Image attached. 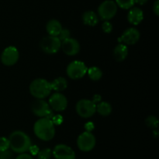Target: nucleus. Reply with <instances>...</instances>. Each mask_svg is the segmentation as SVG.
<instances>
[{"label": "nucleus", "mask_w": 159, "mask_h": 159, "mask_svg": "<svg viewBox=\"0 0 159 159\" xmlns=\"http://www.w3.org/2000/svg\"><path fill=\"white\" fill-rule=\"evenodd\" d=\"M8 139L9 141V148L17 154L26 153V151H30L32 146L30 137L21 130L12 132Z\"/></svg>", "instance_id": "f257e3e1"}, {"label": "nucleus", "mask_w": 159, "mask_h": 159, "mask_svg": "<svg viewBox=\"0 0 159 159\" xmlns=\"http://www.w3.org/2000/svg\"><path fill=\"white\" fill-rule=\"evenodd\" d=\"M34 132L37 137L43 141L51 140L55 136V126L51 118H39L34 125Z\"/></svg>", "instance_id": "f03ea898"}, {"label": "nucleus", "mask_w": 159, "mask_h": 159, "mask_svg": "<svg viewBox=\"0 0 159 159\" xmlns=\"http://www.w3.org/2000/svg\"><path fill=\"white\" fill-rule=\"evenodd\" d=\"M29 90L33 97L37 99H43L49 96L52 89L49 81L43 78H37L31 82Z\"/></svg>", "instance_id": "7ed1b4c3"}, {"label": "nucleus", "mask_w": 159, "mask_h": 159, "mask_svg": "<svg viewBox=\"0 0 159 159\" xmlns=\"http://www.w3.org/2000/svg\"><path fill=\"white\" fill-rule=\"evenodd\" d=\"M116 2L113 0H106L102 2L98 7V15L101 20L109 21L116 16L117 12Z\"/></svg>", "instance_id": "20e7f679"}, {"label": "nucleus", "mask_w": 159, "mask_h": 159, "mask_svg": "<svg viewBox=\"0 0 159 159\" xmlns=\"http://www.w3.org/2000/svg\"><path fill=\"white\" fill-rule=\"evenodd\" d=\"M86 65L83 62L75 60L70 62L66 68V73L71 80H79L85 76L87 73Z\"/></svg>", "instance_id": "39448f33"}, {"label": "nucleus", "mask_w": 159, "mask_h": 159, "mask_svg": "<svg viewBox=\"0 0 159 159\" xmlns=\"http://www.w3.org/2000/svg\"><path fill=\"white\" fill-rule=\"evenodd\" d=\"M75 110L78 115L82 118H90L96 112V104L92 100L81 99L76 104Z\"/></svg>", "instance_id": "423d86ee"}, {"label": "nucleus", "mask_w": 159, "mask_h": 159, "mask_svg": "<svg viewBox=\"0 0 159 159\" xmlns=\"http://www.w3.org/2000/svg\"><path fill=\"white\" fill-rule=\"evenodd\" d=\"M40 48L44 53L53 55L57 53L61 46V41L57 37L48 35L43 37L40 43Z\"/></svg>", "instance_id": "0eeeda50"}, {"label": "nucleus", "mask_w": 159, "mask_h": 159, "mask_svg": "<svg viewBox=\"0 0 159 159\" xmlns=\"http://www.w3.org/2000/svg\"><path fill=\"white\" fill-rule=\"evenodd\" d=\"M96 137L91 132L85 131L81 133L77 139V146L83 152L91 151L96 146Z\"/></svg>", "instance_id": "6e6552de"}, {"label": "nucleus", "mask_w": 159, "mask_h": 159, "mask_svg": "<svg viewBox=\"0 0 159 159\" xmlns=\"http://www.w3.org/2000/svg\"><path fill=\"white\" fill-rule=\"evenodd\" d=\"M20 58V52L16 47L8 46L5 48L1 54V62L6 66L13 65L18 62Z\"/></svg>", "instance_id": "1a4fd4ad"}, {"label": "nucleus", "mask_w": 159, "mask_h": 159, "mask_svg": "<svg viewBox=\"0 0 159 159\" xmlns=\"http://www.w3.org/2000/svg\"><path fill=\"white\" fill-rule=\"evenodd\" d=\"M48 104L53 110L56 112H63L68 107V99L61 92H56L50 97Z\"/></svg>", "instance_id": "9d476101"}, {"label": "nucleus", "mask_w": 159, "mask_h": 159, "mask_svg": "<svg viewBox=\"0 0 159 159\" xmlns=\"http://www.w3.org/2000/svg\"><path fill=\"white\" fill-rule=\"evenodd\" d=\"M31 111L37 116L48 118L51 114L49 104L43 99H36L31 104Z\"/></svg>", "instance_id": "9b49d317"}, {"label": "nucleus", "mask_w": 159, "mask_h": 159, "mask_svg": "<svg viewBox=\"0 0 159 159\" xmlns=\"http://www.w3.org/2000/svg\"><path fill=\"white\" fill-rule=\"evenodd\" d=\"M52 154L55 159H75V152L71 147L66 144L56 145L52 151Z\"/></svg>", "instance_id": "f8f14e48"}, {"label": "nucleus", "mask_w": 159, "mask_h": 159, "mask_svg": "<svg viewBox=\"0 0 159 159\" xmlns=\"http://www.w3.org/2000/svg\"><path fill=\"white\" fill-rule=\"evenodd\" d=\"M61 48L67 55L74 56L80 51V44L79 41L70 37L61 41Z\"/></svg>", "instance_id": "ddd939ff"}, {"label": "nucleus", "mask_w": 159, "mask_h": 159, "mask_svg": "<svg viewBox=\"0 0 159 159\" xmlns=\"http://www.w3.org/2000/svg\"><path fill=\"white\" fill-rule=\"evenodd\" d=\"M141 37V34L137 28L130 27L124 31L120 39L124 45H133L138 42Z\"/></svg>", "instance_id": "4468645a"}, {"label": "nucleus", "mask_w": 159, "mask_h": 159, "mask_svg": "<svg viewBox=\"0 0 159 159\" xmlns=\"http://www.w3.org/2000/svg\"><path fill=\"white\" fill-rule=\"evenodd\" d=\"M127 20L128 22L132 25L140 24L144 20V12L142 9L139 7H132L129 10L127 14Z\"/></svg>", "instance_id": "2eb2a0df"}, {"label": "nucleus", "mask_w": 159, "mask_h": 159, "mask_svg": "<svg viewBox=\"0 0 159 159\" xmlns=\"http://www.w3.org/2000/svg\"><path fill=\"white\" fill-rule=\"evenodd\" d=\"M113 58L116 62H123L128 55V48L124 44H118L113 51Z\"/></svg>", "instance_id": "dca6fc26"}, {"label": "nucleus", "mask_w": 159, "mask_h": 159, "mask_svg": "<svg viewBox=\"0 0 159 159\" xmlns=\"http://www.w3.org/2000/svg\"><path fill=\"white\" fill-rule=\"evenodd\" d=\"M62 29H63V27H62L61 23L57 20L52 19L47 23L46 31L49 35L57 37Z\"/></svg>", "instance_id": "f3484780"}, {"label": "nucleus", "mask_w": 159, "mask_h": 159, "mask_svg": "<svg viewBox=\"0 0 159 159\" xmlns=\"http://www.w3.org/2000/svg\"><path fill=\"white\" fill-rule=\"evenodd\" d=\"M82 18L84 24L87 26H95L99 23V17L94 11H86L82 14Z\"/></svg>", "instance_id": "a211bd4d"}, {"label": "nucleus", "mask_w": 159, "mask_h": 159, "mask_svg": "<svg viewBox=\"0 0 159 159\" xmlns=\"http://www.w3.org/2000/svg\"><path fill=\"white\" fill-rule=\"evenodd\" d=\"M50 83H51V89L56 92L64 91L68 87V81L62 76L55 78Z\"/></svg>", "instance_id": "6ab92c4d"}, {"label": "nucleus", "mask_w": 159, "mask_h": 159, "mask_svg": "<svg viewBox=\"0 0 159 159\" xmlns=\"http://www.w3.org/2000/svg\"><path fill=\"white\" fill-rule=\"evenodd\" d=\"M112 110L113 108H112L111 104L107 101H101L96 104V112L103 117L110 115L111 114Z\"/></svg>", "instance_id": "aec40b11"}, {"label": "nucleus", "mask_w": 159, "mask_h": 159, "mask_svg": "<svg viewBox=\"0 0 159 159\" xmlns=\"http://www.w3.org/2000/svg\"><path fill=\"white\" fill-rule=\"evenodd\" d=\"M87 74L89 75V77L93 81H98L102 78V72L99 67L97 66H91L87 70Z\"/></svg>", "instance_id": "412c9836"}, {"label": "nucleus", "mask_w": 159, "mask_h": 159, "mask_svg": "<svg viewBox=\"0 0 159 159\" xmlns=\"http://www.w3.org/2000/svg\"><path fill=\"white\" fill-rule=\"evenodd\" d=\"M116 6L123 9H130L134 5V0H116Z\"/></svg>", "instance_id": "4be33fe9"}, {"label": "nucleus", "mask_w": 159, "mask_h": 159, "mask_svg": "<svg viewBox=\"0 0 159 159\" xmlns=\"http://www.w3.org/2000/svg\"><path fill=\"white\" fill-rule=\"evenodd\" d=\"M51 155H52V151L50 148H44L38 151L37 159H51Z\"/></svg>", "instance_id": "5701e85b"}, {"label": "nucleus", "mask_w": 159, "mask_h": 159, "mask_svg": "<svg viewBox=\"0 0 159 159\" xmlns=\"http://www.w3.org/2000/svg\"><path fill=\"white\" fill-rule=\"evenodd\" d=\"M146 125L152 129H157L158 126V119L155 115H150L146 118Z\"/></svg>", "instance_id": "b1692460"}, {"label": "nucleus", "mask_w": 159, "mask_h": 159, "mask_svg": "<svg viewBox=\"0 0 159 159\" xmlns=\"http://www.w3.org/2000/svg\"><path fill=\"white\" fill-rule=\"evenodd\" d=\"M9 149V139L5 137H0V152L7 151Z\"/></svg>", "instance_id": "393cba45"}, {"label": "nucleus", "mask_w": 159, "mask_h": 159, "mask_svg": "<svg viewBox=\"0 0 159 159\" xmlns=\"http://www.w3.org/2000/svg\"><path fill=\"white\" fill-rule=\"evenodd\" d=\"M70 35H71V32H70L69 30L64 29L63 28V29L61 30V31L60 32V34H59V35L57 36V37H58L59 40H60L61 41H63L65 39L70 37Z\"/></svg>", "instance_id": "a878e982"}, {"label": "nucleus", "mask_w": 159, "mask_h": 159, "mask_svg": "<svg viewBox=\"0 0 159 159\" xmlns=\"http://www.w3.org/2000/svg\"><path fill=\"white\" fill-rule=\"evenodd\" d=\"M102 29L106 34H110L113 31V25L110 21H105L102 24Z\"/></svg>", "instance_id": "bb28decb"}, {"label": "nucleus", "mask_w": 159, "mask_h": 159, "mask_svg": "<svg viewBox=\"0 0 159 159\" xmlns=\"http://www.w3.org/2000/svg\"><path fill=\"white\" fill-rule=\"evenodd\" d=\"M0 159H12V154L7 150V151L0 152Z\"/></svg>", "instance_id": "cd10ccee"}, {"label": "nucleus", "mask_w": 159, "mask_h": 159, "mask_svg": "<svg viewBox=\"0 0 159 159\" xmlns=\"http://www.w3.org/2000/svg\"><path fill=\"white\" fill-rule=\"evenodd\" d=\"M153 12L157 17L159 16V0H156L153 5Z\"/></svg>", "instance_id": "c85d7f7f"}, {"label": "nucleus", "mask_w": 159, "mask_h": 159, "mask_svg": "<svg viewBox=\"0 0 159 159\" xmlns=\"http://www.w3.org/2000/svg\"><path fill=\"white\" fill-rule=\"evenodd\" d=\"M16 159H34L32 156L29 154H26V153H23V154H20L16 157Z\"/></svg>", "instance_id": "c756f323"}, {"label": "nucleus", "mask_w": 159, "mask_h": 159, "mask_svg": "<svg viewBox=\"0 0 159 159\" xmlns=\"http://www.w3.org/2000/svg\"><path fill=\"white\" fill-rule=\"evenodd\" d=\"M54 124H61L62 122V118L60 115H56V116H53V118L51 119Z\"/></svg>", "instance_id": "7c9ffc66"}, {"label": "nucleus", "mask_w": 159, "mask_h": 159, "mask_svg": "<svg viewBox=\"0 0 159 159\" xmlns=\"http://www.w3.org/2000/svg\"><path fill=\"white\" fill-rule=\"evenodd\" d=\"M148 1V0H134V2L138 5H141V6H143V5H144L145 3H147Z\"/></svg>", "instance_id": "2f4dec72"}]
</instances>
